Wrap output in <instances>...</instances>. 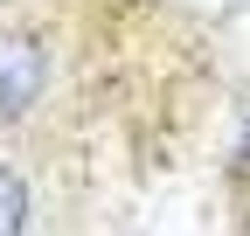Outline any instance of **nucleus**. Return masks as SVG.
I'll use <instances>...</instances> for the list:
<instances>
[{
    "label": "nucleus",
    "mask_w": 250,
    "mask_h": 236,
    "mask_svg": "<svg viewBox=\"0 0 250 236\" xmlns=\"http://www.w3.org/2000/svg\"><path fill=\"white\" fill-rule=\"evenodd\" d=\"M49 91V49L35 28L0 21V125H21Z\"/></svg>",
    "instance_id": "obj_1"
},
{
    "label": "nucleus",
    "mask_w": 250,
    "mask_h": 236,
    "mask_svg": "<svg viewBox=\"0 0 250 236\" xmlns=\"http://www.w3.org/2000/svg\"><path fill=\"white\" fill-rule=\"evenodd\" d=\"M0 236H28V174L0 160Z\"/></svg>",
    "instance_id": "obj_2"
}]
</instances>
